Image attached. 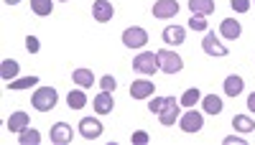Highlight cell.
<instances>
[{
  "instance_id": "cell-30",
  "label": "cell",
  "mask_w": 255,
  "mask_h": 145,
  "mask_svg": "<svg viewBox=\"0 0 255 145\" xmlns=\"http://www.w3.org/2000/svg\"><path fill=\"white\" fill-rule=\"evenodd\" d=\"M163 105H166V97H153L151 102H148V110H151V112H161L163 110Z\"/></svg>"
},
{
  "instance_id": "cell-3",
  "label": "cell",
  "mask_w": 255,
  "mask_h": 145,
  "mask_svg": "<svg viewBox=\"0 0 255 145\" xmlns=\"http://www.w3.org/2000/svg\"><path fill=\"white\" fill-rule=\"evenodd\" d=\"M133 69L135 72H140V74H156L161 67H158V54H153V51H143V54H138L135 59H133Z\"/></svg>"
},
{
  "instance_id": "cell-15",
  "label": "cell",
  "mask_w": 255,
  "mask_h": 145,
  "mask_svg": "<svg viewBox=\"0 0 255 145\" xmlns=\"http://www.w3.org/2000/svg\"><path fill=\"white\" fill-rule=\"evenodd\" d=\"M5 128H8L10 133H23V130L28 128V115H26L23 110L13 112V115L8 117V122H5Z\"/></svg>"
},
{
  "instance_id": "cell-5",
  "label": "cell",
  "mask_w": 255,
  "mask_h": 145,
  "mask_svg": "<svg viewBox=\"0 0 255 145\" xmlns=\"http://www.w3.org/2000/svg\"><path fill=\"white\" fill-rule=\"evenodd\" d=\"M123 44H125L128 49H143V46L148 44V33H145V28H140V26L125 28V31H123Z\"/></svg>"
},
{
  "instance_id": "cell-12",
  "label": "cell",
  "mask_w": 255,
  "mask_h": 145,
  "mask_svg": "<svg viewBox=\"0 0 255 145\" xmlns=\"http://www.w3.org/2000/svg\"><path fill=\"white\" fill-rule=\"evenodd\" d=\"M153 89H156L153 81H148V79H135L133 84H130V97H133V99H148V97L153 94Z\"/></svg>"
},
{
  "instance_id": "cell-19",
  "label": "cell",
  "mask_w": 255,
  "mask_h": 145,
  "mask_svg": "<svg viewBox=\"0 0 255 145\" xmlns=\"http://www.w3.org/2000/svg\"><path fill=\"white\" fill-rule=\"evenodd\" d=\"M72 79H74V84H79L82 89H90L92 84H95V74L90 72V69H74V74H72Z\"/></svg>"
},
{
  "instance_id": "cell-14",
  "label": "cell",
  "mask_w": 255,
  "mask_h": 145,
  "mask_svg": "<svg viewBox=\"0 0 255 145\" xmlns=\"http://www.w3.org/2000/svg\"><path fill=\"white\" fill-rule=\"evenodd\" d=\"M220 33H222V38H227V41H235V38H240L243 26L238 23L235 18H225L222 23H220Z\"/></svg>"
},
{
  "instance_id": "cell-21",
  "label": "cell",
  "mask_w": 255,
  "mask_h": 145,
  "mask_svg": "<svg viewBox=\"0 0 255 145\" xmlns=\"http://www.w3.org/2000/svg\"><path fill=\"white\" fill-rule=\"evenodd\" d=\"M232 128H235L238 133H253L255 130V120L248 117V115H235L232 117Z\"/></svg>"
},
{
  "instance_id": "cell-28",
  "label": "cell",
  "mask_w": 255,
  "mask_h": 145,
  "mask_svg": "<svg viewBox=\"0 0 255 145\" xmlns=\"http://www.w3.org/2000/svg\"><path fill=\"white\" fill-rule=\"evenodd\" d=\"M189 28H191V31H207L204 15H191V18H189Z\"/></svg>"
},
{
  "instance_id": "cell-24",
  "label": "cell",
  "mask_w": 255,
  "mask_h": 145,
  "mask_svg": "<svg viewBox=\"0 0 255 145\" xmlns=\"http://www.w3.org/2000/svg\"><path fill=\"white\" fill-rule=\"evenodd\" d=\"M31 10L36 15H41V18H46V15H51L54 3H51V0H31Z\"/></svg>"
},
{
  "instance_id": "cell-35",
  "label": "cell",
  "mask_w": 255,
  "mask_h": 145,
  "mask_svg": "<svg viewBox=\"0 0 255 145\" xmlns=\"http://www.w3.org/2000/svg\"><path fill=\"white\" fill-rule=\"evenodd\" d=\"M248 110H250V112H255V92L248 97Z\"/></svg>"
},
{
  "instance_id": "cell-23",
  "label": "cell",
  "mask_w": 255,
  "mask_h": 145,
  "mask_svg": "<svg viewBox=\"0 0 255 145\" xmlns=\"http://www.w3.org/2000/svg\"><path fill=\"white\" fill-rule=\"evenodd\" d=\"M18 74V61L15 59H5L3 64H0V76H3L5 81H13Z\"/></svg>"
},
{
  "instance_id": "cell-37",
  "label": "cell",
  "mask_w": 255,
  "mask_h": 145,
  "mask_svg": "<svg viewBox=\"0 0 255 145\" xmlns=\"http://www.w3.org/2000/svg\"><path fill=\"white\" fill-rule=\"evenodd\" d=\"M61 3H64V0H61Z\"/></svg>"
},
{
  "instance_id": "cell-27",
  "label": "cell",
  "mask_w": 255,
  "mask_h": 145,
  "mask_svg": "<svg viewBox=\"0 0 255 145\" xmlns=\"http://www.w3.org/2000/svg\"><path fill=\"white\" fill-rule=\"evenodd\" d=\"M199 99H202L199 89H197V87H191V89H186V92L181 94V99H179V102H181V107H194Z\"/></svg>"
},
{
  "instance_id": "cell-31",
  "label": "cell",
  "mask_w": 255,
  "mask_h": 145,
  "mask_svg": "<svg viewBox=\"0 0 255 145\" xmlns=\"http://www.w3.org/2000/svg\"><path fill=\"white\" fill-rule=\"evenodd\" d=\"M230 5L235 8L238 13H248V10H250V0H232Z\"/></svg>"
},
{
  "instance_id": "cell-36",
  "label": "cell",
  "mask_w": 255,
  "mask_h": 145,
  "mask_svg": "<svg viewBox=\"0 0 255 145\" xmlns=\"http://www.w3.org/2000/svg\"><path fill=\"white\" fill-rule=\"evenodd\" d=\"M20 0H5V5H18Z\"/></svg>"
},
{
  "instance_id": "cell-6",
  "label": "cell",
  "mask_w": 255,
  "mask_h": 145,
  "mask_svg": "<svg viewBox=\"0 0 255 145\" xmlns=\"http://www.w3.org/2000/svg\"><path fill=\"white\" fill-rule=\"evenodd\" d=\"M202 49H204V54L217 56V59H222V56H227V54H230V49H227L225 44H220V38L215 36V31H207V33H204Z\"/></svg>"
},
{
  "instance_id": "cell-26",
  "label": "cell",
  "mask_w": 255,
  "mask_h": 145,
  "mask_svg": "<svg viewBox=\"0 0 255 145\" xmlns=\"http://www.w3.org/2000/svg\"><path fill=\"white\" fill-rule=\"evenodd\" d=\"M33 84H38V76H23V79H13L8 81V89H31Z\"/></svg>"
},
{
  "instance_id": "cell-10",
  "label": "cell",
  "mask_w": 255,
  "mask_h": 145,
  "mask_svg": "<svg viewBox=\"0 0 255 145\" xmlns=\"http://www.w3.org/2000/svg\"><path fill=\"white\" fill-rule=\"evenodd\" d=\"M92 15H95L97 23H108V20H113V15H115V8H113L110 0H95L92 3Z\"/></svg>"
},
{
  "instance_id": "cell-20",
  "label": "cell",
  "mask_w": 255,
  "mask_h": 145,
  "mask_svg": "<svg viewBox=\"0 0 255 145\" xmlns=\"http://www.w3.org/2000/svg\"><path fill=\"white\" fill-rule=\"evenodd\" d=\"M202 107H204L207 115H220L222 112V99L217 94H207V97H202Z\"/></svg>"
},
{
  "instance_id": "cell-4",
  "label": "cell",
  "mask_w": 255,
  "mask_h": 145,
  "mask_svg": "<svg viewBox=\"0 0 255 145\" xmlns=\"http://www.w3.org/2000/svg\"><path fill=\"white\" fill-rule=\"evenodd\" d=\"M179 117H181V102H179V99H174V97H166V105H163V110L158 112L161 125L171 128Z\"/></svg>"
},
{
  "instance_id": "cell-11",
  "label": "cell",
  "mask_w": 255,
  "mask_h": 145,
  "mask_svg": "<svg viewBox=\"0 0 255 145\" xmlns=\"http://www.w3.org/2000/svg\"><path fill=\"white\" fill-rule=\"evenodd\" d=\"M179 13L176 0H156L153 3V18H174Z\"/></svg>"
},
{
  "instance_id": "cell-13",
  "label": "cell",
  "mask_w": 255,
  "mask_h": 145,
  "mask_svg": "<svg viewBox=\"0 0 255 145\" xmlns=\"http://www.w3.org/2000/svg\"><path fill=\"white\" fill-rule=\"evenodd\" d=\"M92 107H95V112L97 115H110L113 112V107H115V102H113V92H100L95 99H92Z\"/></svg>"
},
{
  "instance_id": "cell-18",
  "label": "cell",
  "mask_w": 255,
  "mask_h": 145,
  "mask_svg": "<svg viewBox=\"0 0 255 145\" xmlns=\"http://www.w3.org/2000/svg\"><path fill=\"white\" fill-rule=\"evenodd\" d=\"M189 10L191 15H209L215 13V0H189Z\"/></svg>"
},
{
  "instance_id": "cell-33",
  "label": "cell",
  "mask_w": 255,
  "mask_h": 145,
  "mask_svg": "<svg viewBox=\"0 0 255 145\" xmlns=\"http://www.w3.org/2000/svg\"><path fill=\"white\" fill-rule=\"evenodd\" d=\"M133 143H135V145H145V143H148V133H145V130H135V133H133Z\"/></svg>"
},
{
  "instance_id": "cell-32",
  "label": "cell",
  "mask_w": 255,
  "mask_h": 145,
  "mask_svg": "<svg viewBox=\"0 0 255 145\" xmlns=\"http://www.w3.org/2000/svg\"><path fill=\"white\" fill-rule=\"evenodd\" d=\"M26 51L28 54H38V38L36 36H28L26 38Z\"/></svg>"
},
{
  "instance_id": "cell-16",
  "label": "cell",
  "mask_w": 255,
  "mask_h": 145,
  "mask_svg": "<svg viewBox=\"0 0 255 145\" xmlns=\"http://www.w3.org/2000/svg\"><path fill=\"white\" fill-rule=\"evenodd\" d=\"M184 38H186V31L181 26H166L163 28V44L179 46V44H184Z\"/></svg>"
},
{
  "instance_id": "cell-17",
  "label": "cell",
  "mask_w": 255,
  "mask_h": 145,
  "mask_svg": "<svg viewBox=\"0 0 255 145\" xmlns=\"http://www.w3.org/2000/svg\"><path fill=\"white\" fill-rule=\"evenodd\" d=\"M243 89H245L243 76L230 74V76L225 79V94H227V97H238V94H243Z\"/></svg>"
},
{
  "instance_id": "cell-22",
  "label": "cell",
  "mask_w": 255,
  "mask_h": 145,
  "mask_svg": "<svg viewBox=\"0 0 255 145\" xmlns=\"http://www.w3.org/2000/svg\"><path fill=\"white\" fill-rule=\"evenodd\" d=\"M67 105H69L72 110H82L84 105H87V94H84L82 87H79V89H72V92L67 94Z\"/></svg>"
},
{
  "instance_id": "cell-2",
  "label": "cell",
  "mask_w": 255,
  "mask_h": 145,
  "mask_svg": "<svg viewBox=\"0 0 255 145\" xmlns=\"http://www.w3.org/2000/svg\"><path fill=\"white\" fill-rule=\"evenodd\" d=\"M158 67H161V72H166V74H176V72L184 69V61H181V56H179L176 51L161 49V51H158Z\"/></svg>"
},
{
  "instance_id": "cell-1",
  "label": "cell",
  "mask_w": 255,
  "mask_h": 145,
  "mask_svg": "<svg viewBox=\"0 0 255 145\" xmlns=\"http://www.w3.org/2000/svg\"><path fill=\"white\" fill-rule=\"evenodd\" d=\"M59 102V92L54 87H38L31 97V105L38 110V112H51Z\"/></svg>"
},
{
  "instance_id": "cell-8",
  "label": "cell",
  "mask_w": 255,
  "mask_h": 145,
  "mask_svg": "<svg viewBox=\"0 0 255 145\" xmlns=\"http://www.w3.org/2000/svg\"><path fill=\"white\" fill-rule=\"evenodd\" d=\"M79 133H82V138H87V140H97L105 133V125L97 117H84L79 122Z\"/></svg>"
},
{
  "instance_id": "cell-34",
  "label": "cell",
  "mask_w": 255,
  "mask_h": 145,
  "mask_svg": "<svg viewBox=\"0 0 255 145\" xmlns=\"http://www.w3.org/2000/svg\"><path fill=\"white\" fill-rule=\"evenodd\" d=\"M222 143H225V145H245V140H243V138H238V135H227Z\"/></svg>"
},
{
  "instance_id": "cell-29",
  "label": "cell",
  "mask_w": 255,
  "mask_h": 145,
  "mask_svg": "<svg viewBox=\"0 0 255 145\" xmlns=\"http://www.w3.org/2000/svg\"><path fill=\"white\" fill-rule=\"evenodd\" d=\"M100 87H102L105 92H115L118 81H115V76H113V74H105V76L100 79Z\"/></svg>"
},
{
  "instance_id": "cell-25",
  "label": "cell",
  "mask_w": 255,
  "mask_h": 145,
  "mask_svg": "<svg viewBox=\"0 0 255 145\" xmlns=\"http://www.w3.org/2000/svg\"><path fill=\"white\" fill-rule=\"evenodd\" d=\"M18 143H20V145H38V143H41V133L26 128L23 133H18Z\"/></svg>"
},
{
  "instance_id": "cell-38",
  "label": "cell",
  "mask_w": 255,
  "mask_h": 145,
  "mask_svg": "<svg viewBox=\"0 0 255 145\" xmlns=\"http://www.w3.org/2000/svg\"><path fill=\"white\" fill-rule=\"evenodd\" d=\"M253 3H255V0H253Z\"/></svg>"
},
{
  "instance_id": "cell-9",
  "label": "cell",
  "mask_w": 255,
  "mask_h": 145,
  "mask_svg": "<svg viewBox=\"0 0 255 145\" xmlns=\"http://www.w3.org/2000/svg\"><path fill=\"white\" fill-rule=\"evenodd\" d=\"M49 138H51L54 145H67V143H72V138H74L72 125H67V122H56V125H51Z\"/></svg>"
},
{
  "instance_id": "cell-7",
  "label": "cell",
  "mask_w": 255,
  "mask_h": 145,
  "mask_svg": "<svg viewBox=\"0 0 255 145\" xmlns=\"http://www.w3.org/2000/svg\"><path fill=\"white\" fill-rule=\"evenodd\" d=\"M179 122H181V130H184V133H199V130L204 128V117H202V112H197L194 107H191L189 112H184V115L179 117Z\"/></svg>"
}]
</instances>
